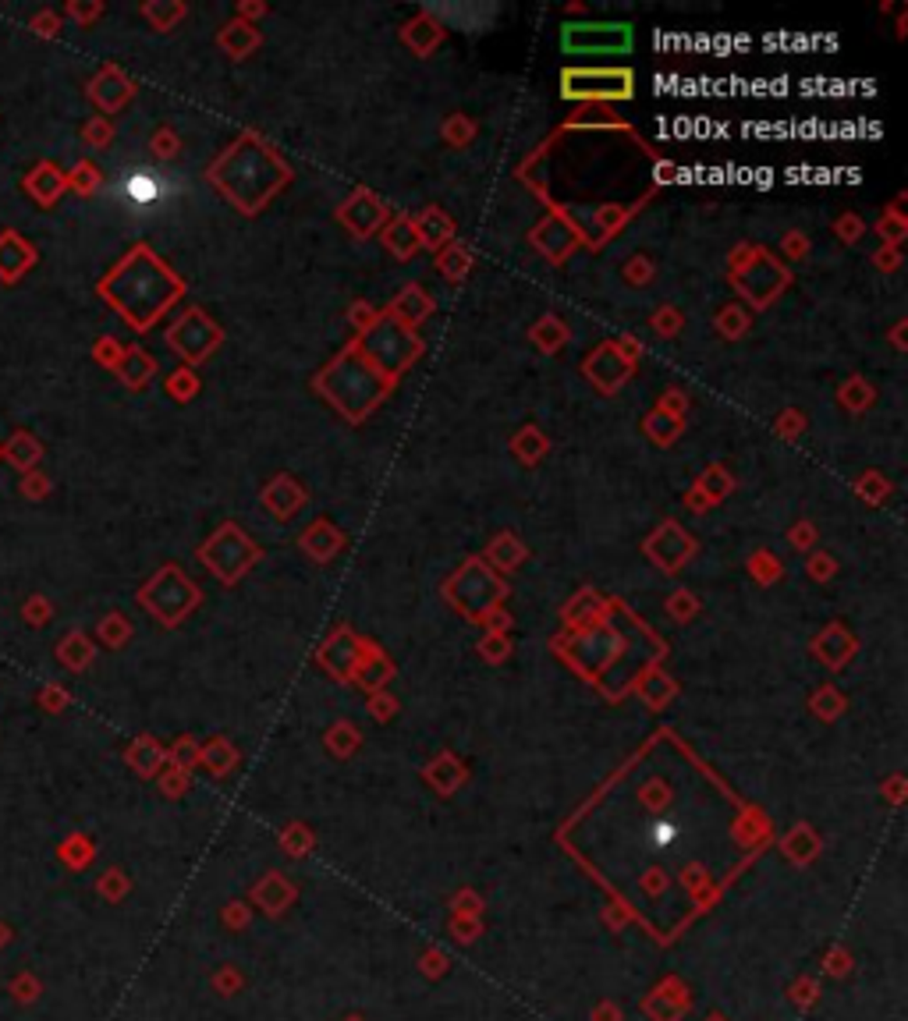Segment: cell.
<instances>
[{
    "label": "cell",
    "instance_id": "6da1fadb",
    "mask_svg": "<svg viewBox=\"0 0 908 1021\" xmlns=\"http://www.w3.org/2000/svg\"><path fill=\"white\" fill-rule=\"evenodd\" d=\"M181 287L185 284L153 255V248L135 246L111 266V274L96 284V291L121 313L128 327L146 330L164 316L167 305L181 294Z\"/></svg>",
    "mask_w": 908,
    "mask_h": 1021
},
{
    "label": "cell",
    "instance_id": "7a4b0ae2",
    "mask_svg": "<svg viewBox=\"0 0 908 1021\" xmlns=\"http://www.w3.org/2000/svg\"><path fill=\"white\" fill-rule=\"evenodd\" d=\"M196 600H199L196 585L178 572L174 564H167L157 578H150V582L139 589V603H142L150 613H157L160 621H167V624H174L181 613L192 611V603H196Z\"/></svg>",
    "mask_w": 908,
    "mask_h": 1021
},
{
    "label": "cell",
    "instance_id": "3957f363",
    "mask_svg": "<svg viewBox=\"0 0 908 1021\" xmlns=\"http://www.w3.org/2000/svg\"><path fill=\"white\" fill-rule=\"evenodd\" d=\"M217 341H220V330L213 327L199 309H188L174 327L167 330V344L188 362H203L217 348Z\"/></svg>",
    "mask_w": 908,
    "mask_h": 1021
},
{
    "label": "cell",
    "instance_id": "277c9868",
    "mask_svg": "<svg viewBox=\"0 0 908 1021\" xmlns=\"http://www.w3.org/2000/svg\"><path fill=\"white\" fill-rule=\"evenodd\" d=\"M85 96L92 100V107L100 111V118H107V114H118L124 103L135 96V85H131V79L124 75L118 64H103V68L89 79Z\"/></svg>",
    "mask_w": 908,
    "mask_h": 1021
},
{
    "label": "cell",
    "instance_id": "5b68a950",
    "mask_svg": "<svg viewBox=\"0 0 908 1021\" xmlns=\"http://www.w3.org/2000/svg\"><path fill=\"white\" fill-rule=\"evenodd\" d=\"M36 263H40V252L25 235H18L14 227L0 231V284H18Z\"/></svg>",
    "mask_w": 908,
    "mask_h": 1021
},
{
    "label": "cell",
    "instance_id": "8992f818",
    "mask_svg": "<svg viewBox=\"0 0 908 1021\" xmlns=\"http://www.w3.org/2000/svg\"><path fill=\"white\" fill-rule=\"evenodd\" d=\"M22 188H25V196L36 206L53 209V206L61 203V196L68 192V170L61 164H53V160H40V164L22 178Z\"/></svg>",
    "mask_w": 908,
    "mask_h": 1021
},
{
    "label": "cell",
    "instance_id": "52a82bcc",
    "mask_svg": "<svg viewBox=\"0 0 908 1021\" xmlns=\"http://www.w3.org/2000/svg\"><path fill=\"white\" fill-rule=\"evenodd\" d=\"M565 96H632L628 72H572L565 75Z\"/></svg>",
    "mask_w": 908,
    "mask_h": 1021
},
{
    "label": "cell",
    "instance_id": "ba28073f",
    "mask_svg": "<svg viewBox=\"0 0 908 1021\" xmlns=\"http://www.w3.org/2000/svg\"><path fill=\"white\" fill-rule=\"evenodd\" d=\"M0 461H7L14 472H33L43 461V444L29 433V429H14L4 444H0Z\"/></svg>",
    "mask_w": 908,
    "mask_h": 1021
},
{
    "label": "cell",
    "instance_id": "9c48e42d",
    "mask_svg": "<svg viewBox=\"0 0 908 1021\" xmlns=\"http://www.w3.org/2000/svg\"><path fill=\"white\" fill-rule=\"evenodd\" d=\"M153 372H157V359H153L150 352H142L139 344H135V348H124V359H121V366H118V380H121L124 387L142 390V387L153 380Z\"/></svg>",
    "mask_w": 908,
    "mask_h": 1021
},
{
    "label": "cell",
    "instance_id": "30bf717a",
    "mask_svg": "<svg viewBox=\"0 0 908 1021\" xmlns=\"http://www.w3.org/2000/svg\"><path fill=\"white\" fill-rule=\"evenodd\" d=\"M57 660H61L64 667H72V670H82V667H89V660H92V642L85 639L82 631H72V635L61 639Z\"/></svg>",
    "mask_w": 908,
    "mask_h": 1021
},
{
    "label": "cell",
    "instance_id": "8fae6325",
    "mask_svg": "<svg viewBox=\"0 0 908 1021\" xmlns=\"http://www.w3.org/2000/svg\"><path fill=\"white\" fill-rule=\"evenodd\" d=\"M160 192H164V185H160L150 170H135V174L124 181V196H128L135 206L157 203V199H160Z\"/></svg>",
    "mask_w": 908,
    "mask_h": 1021
},
{
    "label": "cell",
    "instance_id": "7c38bea8",
    "mask_svg": "<svg viewBox=\"0 0 908 1021\" xmlns=\"http://www.w3.org/2000/svg\"><path fill=\"white\" fill-rule=\"evenodd\" d=\"M100 185H103V174H100V167L92 164V160H79V164L68 170V188H72L75 196H82V199L96 196Z\"/></svg>",
    "mask_w": 908,
    "mask_h": 1021
},
{
    "label": "cell",
    "instance_id": "4fadbf2b",
    "mask_svg": "<svg viewBox=\"0 0 908 1021\" xmlns=\"http://www.w3.org/2000/svg\"><path fill=\"white\" fill-rule=\"evenodd\" d=\"M142 18L153 25V29H160V33H167V29H174L181 18H185V4H167V0H150V4H142Z\"/></svg>",
    "mask_w": 908,
    "mask_h": 1021
},
{
    "label": "cell",
    "instance_id": "5bb4252c",
    "mask_svg": "<svg viewBox=\"0 0 908 1021\" xmlns=\"http://www.w3.org/2000/svg\"><path fill=\"white\" fill-rule=\"evenodd\" d=\"M220 46L231 53V57H246L248 50H256L259 46V33L256 29H248V25H242V22H235V25H227L224 33H220Z\"/></svg>",
    "mask_w": 908,
    "mask_h": 1021
},
{
    "label": "cell",
    "instance_id": "9a60e30c",
    "mask_svg": "<svg viewBox=\"0 0 908 1021\" xmlns=\"http://www.w3.org/2000/svg\"><path fill=\"white\" fill-rule=\"evenodd\" d=\"M430 309H433V302L419 291V287H409L398 302H394V320H409V323H415V320H422V316H430Z\"/></svg>",
    "mask_w": 908,
    "mask_h": 1021
},
{
    "label": "cell",
    "instance_id": "2e32d148",
    "mask_svg": "<svg viewBox=\"0 0 908 1021\" xmlns=\"http://www.w3.org/2000/svg\"><path fill=\"white\" fill-rule=\"evenodd\" d=\"M383 242H387V248H391V252H398V259H409V255L415 252V242H419V235H415V227L409 224V220H398V224H391V227H387Z\"/></svg>",
    "mask_w": 908,
    "mask_h": 1021
},
{
    "label": "cell",
    "instance_id": "e0dca14e",
    "mask_svg": "<svg viewBox=\"0 0 908 1021\" xmlns=\"http://www.w3.org/2000/svg\"><path fill=\"white\" fill-rule=\"evenodd\" d=\"M405 40L415 46V53H430L440 43V25H433L430 18H415L412 25L405 29Z\"/></svg>",
    "mask_w": 908,
    "mask_h": 1021
},
{
    "label": "cell",
    "instance_id": "ac0fdd59",
    "mask_svg": "<svg viewBox=\"0 0 908 1021\" xmlns=\"http://www.w3.org/2000/svg\"><path fill=\"white\" fill-rule=\"evenodd\" d=\"M82 142L89 146V149H107L111 142H114V124H111V118H89V121L82 124Z\"/></svg>",
    "mask_w": 908,
    "mask_h": 1021
},
{
    "label": "cell",
    "instance_id": "d6986e66",
    "mask_svg": "<svg viewBox=\"0 0 908 1021\" xmlns=\"http://www.w3.org/2000/svg\"><path fill=\"white\" fill-rule=\"evenodd\" d=\"M454 227L451 220L440 213V209H426L422 213V238H426V246H440L444 238H451Z\"/></svg>",
    "mask_w": 908,
    "mask_h": 1021
},
{
    "label": "cell",
    "instance_id": "ffe728a7",
    "mask_svg": "<svg viewBox=\"0 0 908 1021\" xmlns=\"http://www.w3.org/2000/svg\"><path fill=\"white\" fill-rule=\"evenodd\" d=\"M167 394H170L174 401H192V398L199 394V376H196L192 369H178V372H170V380H167Z\"/></svg>",
    "mask_w": 908,
    "mask_h": 1021
},
{
    "label": "cell",
    "instance_id": "44dd1931",
    "mask_svg": "<svg viewBox=\"0 0 908 1021\" xmlns=\"http://www.w3.org/2000/svg\"><path fill=\"white\" fill-rule=\"evenodd\" d=\"M121 359H124L121 341H114V337H96V341H92V362H100L103 369H114V372H118Z\"/></svg>",
    "mask_w": 908,
    "mask_h": 1021
},
{
    "label": "cell",
    "instance_id": "7402d4cb",
    "mask_svg": "<svg viewBox=\"0 0 908 1021\" xmlns=\"http://www.w3.org/2000/svg\"><path fill=\"white\" fill-rule=\"evenodd\" d=\"M565 327L554 320V316H546V320H539L536 327H533V341H536L543 352H557L561 344H565Z\"/></svg>",
    "mask_w": 908,
    "mask_h": 1021
},
{
    "label": "cell",
    "instance_id": "603a6c76",
    "mask_svg": "<svg viewBox=\"0 0 908 1021\" xmlns=\"http://www.w3.org/2000/svg\"><path fill=\"white\" fill-rule=\"evenodd\" d=\"M150 149H153L157 160H174L181 153V139H178L174 128H157L153 139H150Z\"/></svg>",
    "mask_w": 908,
    "mask_h": 1021
},
{
    "label": "cell",
    "instance_id": "cb8c5ba5",
    "mask_svg": "<svg viewBox=\"0 0 908 1021\" xmlns=\"http://www.w3.org/2000/svg\"><path fill=\"white\" fill-rule=\"evenodd\" d=\"M50 617H53V603H50L43 592H33V596L22 603V621H25V624H33V628L46 624Z\"/></svg>",
    "mask_w": 908,
    "mask_h": 1021
},
{
    "label": "cell",
    "instance_id": "d4e9b609",
    "mask_svg": "<svg viewBox=\"0 0 908 1021\" xmlns=\"http://www.w3.org/2000/svg\"><path fill=\"white\" fill-rule=\"evenodd\" d=\"M490 557H494L500 568H515L522 557H526V550L518 546V539L515 535H500L494 543V550H490Z\"/></svg>",
    "mask_w": 908,
    "mask_h": 1021
},
{
    "label": "cell",
    "instance_id": "484cf974",
    "mask_svg": "<svg viewBox=\"0 0 908 1021\" xmlns=\"http://www.w3.org/2000/svg\"><path fill=\"white\" fill-rule=\"evenodd\" d=\"M64 14H68L75 25H92V22L103 14V4H100V0H68V4H64Z\"/></svg>",
    "mask_w": 908,
    "mask_h": 1021
},
{
    "label": "cell",
    "instance_id": "4316f807",
    "mask_svg": "<svg viewBox=\"0 0 908 1021\" xmlns=\"http://www.w3.org/2000/svg\"><path fill=\"white\" fill-rule=\"evenodd\" d=\"M29 29H33L36 36H43V40H57V36H61V14H57L53 7H43V11H36V14L29 18Z\"/></svg>",
    "mask_w": 908,
    "mask_h": 1021
},
{
    "label": "cell",
    "instance_id": "83f0119b",
    "mask_svg": "<svg viewBox=\"0 0 908 1021\" xmlns=\"http://www.w3.org/2000/svg\"><path fill=\"white\" fill-rule=\"evenodd\" d=\"M18 490H22V496H25V500L40 504V500H46V496H50V490H53V486H50V479L43 476L40 468H33V472H25V476H22Z\"/></svg>",
    "mask_w": 908,
    "mask_h": 1021
},
{
    "label": "cell",
    "instance_id": "f1b7e54d",
    "mask_svg": "<svg viewBox=\"0 0 908 1021\" xmlns=\"http://www.w3.org/2000/svg\"><path fill=\"white\" fill-rule=\"evenodd\" d=\"M128 635H131V628H128V621H124L121 613H107V617H103V624H100V639H103L107 646H121Z\"/></svg>",
    "mask_w": 908,
    "mask_h": 1021
},
{
    "label": "cell",
    "instance_id": "f546056e",
    "mask_svg": "<svg viewBox=\"0 0 908 1021\" xmlns=\"http://www.w3.org/2000/svg\"><path fill=\"white\" fill-rule=\"evenodd\" d=\"M468 266H472V255H468V248L454 246V248H448V252L440 255V270H444L448 277H461V274H465Z\"/></svg>",
    "mask_w": 908,
    "mask_h": 1021
},
{
    "label": "cell",
    "instance_id": "4dcf8cb0",
    "mask_svg": "<svg viewBox=\"0 0 908 1021\" xmlns=\"http://www.w3.org/2000/svg\"><path fill=\"white\" fill-rule=\"evenodd\" d=\"M646 429H650V437H657L661 444H671L678 433H681V426H678V419H667L663 411H657V415H650V422H646Z\"/></svg>",
    "mask_w": 908,
    "mask_h": 1021
},
{
    "label": "cell",
    "instance_id": "1f68e13d",
    "mask_svg": "<svg viewBox=\"0 0 908 1021\" xmlns=\"http://www.w3.org/2000/svg\"><path fill=\"white\" fill-rule=\"evenodd\" d=\"M841 401H845V409L859 411L873 401V390H869L863 380H852V383H845V387H841Z\"/></svg>",
    "mask_w": 908,
    "mask_h": 1021
},
{
    "label": "cell",
    "instance_id": "d6a6232c",
    "mask_svg": "<svg viewBox=\"0 0 908 1021\" xmlns=\"http://www.w3.org/2000/svg\"><path fill=\"white\" fill-rule=\"evenodd\" d=\"M515 448L522 450V458H526V461H539V458H543V450H546V440L539 437L536 429H526V433L515 440Z\"/></svg>",
    "mask_w": 908,
    "mask_h": 1021
},
{
    "label": "cell",
    "instance_id": "836d02e7",
    "mask_svg": "<svg viewBox=\"0 0 908 1021\" xmlns=\"http://www.w3.org/2000/svg\"><path fill=\"white\" fill-rule=\"evenodd\" d=\"M731 490V483H728V476L720 472V468H713V472H706L700 483V493H710V504L717 500V496H724V493Z\"/></svg>",
    "mask_w": 908,
    "mask_h": 1021
},
{
    "label": "cell",
    "instance_id": "e575fe53",
    "mask_svg": "<svg viewBox=\"0 0 908 1021\" xmlns=\"http://www.w3.org/2000/svg\"><path fill=\"white\" fill-rule=\"evenodd\" d=\"M717 327L724 330V337H739V333L749 327V316L739 313V309H724V316H720V323H717Z\"/></svg>",
    "mask_w": 908,
    "mask_h": 1021
},
{
    "label": "cell",
    "instance_id": "d590c367",
    "mask_svg": "<svg viewBox=\"0 0 908 1021\" xmlns=\"http://www.w3.org/2000/svg\"><path fill=\"white\" fill-rule=\"evenodd\" d=\"M859 493L866 496L869 504H880V500L887 496V483H884L880 476H863V483H859Z\"/></svg>",
    "mask_w": 908,
    "mask_h": 1021
},
{
    "label": "cell",
    "instance_id": "8d00e7d4",
    "mask_svg": "<svg viewBox=\"0 0 908 1021\" xmlns=\"http://www.w3.org/2000/svg\"><path fill=\"white\" fill-rule=\"evenodd\" d=\"M752 568H756V578H767V582H774V578H778V568H781V564H778V557H770V554H756V557H752Z\"/></svg>",
    "mask_w": 908,
    "mask_h": 1021
},
{
    "label": "cell",
    "instance_id": "74e56055",
    "mask_svg": "<svg viewBox=\"0 0 908 1021\" xmlns=\"http://www.w3.org/2000/svg\"><path fill=\"white\" fill-rule=\"evenodd\" d=\"M40 706L43 709H50V713H61L64 706H68V695L61 692V689H53V685H46L40 692Z\"/></svg>",
    "mask_w": 908,
    "mask_h": 1021
},
{
    "label": "cell",
    "instance_id": "f35d334b",
    "mask_svg": "<svg viewBox=\"0 0 908 1021\" xmlns=\"http://www.w3.org/2000/svg\"><path fill=\"white\" fill-rule=\"evenodd\" d=\"M653 327L661 330V333H667V337H671L674 330L681 327V313H674V309H661V313L653 316Z\"/></svg>",
    "mask_w": 908,
    "mask_h": 1021
},
{
    "label": "cell",
    "instance_id": "ab89813d",
    "mask_svg": "<svg viewBox=\"0 0 908 1021\" xmlns=\"http://www.w3.org/2000/svg\"><path fill=\"white\" fill-rule=\"evenodd\" d=\"M876 231H880V235H884V238H887L891 246H898V242H902V235H905V231H902V217H898V213H891V217H887V220H884V224H880Z\"/></svg>",
    "mask_w": 908,
    "mask_h": 1021
},
{
    "label": "cell",
    "instance_id": "60d3db41",
    "mask_svg": "<svg viewBox=\"0 0 908 1021\" xmlns=\"http://www.w3.org/2000/svg\"><path fill=\"white\" fill-rule=\"evenodd\" d=\"M650 274H653V266H650V263H646L642 255H639V259H635V263H632V266L624 270V277H628V284H642V281H646Z\"/></svg>",
    "mask_w": 908,
    "mask_h": 1021
},
{
    "label": "cell",
    "instance_id": "b9f144b4",
    "mask_svg": "<svg viewBox=\"0 0 908 1021\" xmlns=\"http://www.w3.org/2000/svg\"><path fill=\"white\" fill-rule=\"evenodd\" d=\"M837 231H841L845 242H855V238L863 235V220H859V217H841V227H837Z\"/></svg>",
    "mask_w": 908,
    "mask_h": 1021
},
{
    "label": "cell",
    "instance_id": "7bdbcfd3",
    "mask_svg": "<svg viewBox=\"0 0 908 1021\" xmlns=\"http://www.w3.org/2000/svg\"><path fill=\"white\" fill-rule=\"evenodd\" d=\"M468 131H472V124L461 121V118H454L451 124H448V139H451L454 146H465V139H468Z\"/></svg>",
    "mask_w": 908,
    "mask_h": 1021
},
{
    "label": "cell",
    "instance_id": "ee69618b",
    "mask_svg": "<svg viewBox=\"0 0 908 1021\" xmlns=\"http://www.w3.org/2000/svg\"><path fill=\"white\" fill-rule=\"evenodd\" d=\"M809 572H813V578H830V574H834V561H830L826 554H816V557L809 561Z\"/></svg>",
    "mask_w": 908,
    "mask_h": 1021
},
{
    "label": "cell",
    "instance_id": "f6af8a7d",
    "mask_svg": "<svg viewBox=\"0 0 908 1021\" xmlns=\"http://www.w3.org/2000/svg\"><path fill=\"white\" fill-rule=\"evenodd\" d=\"M802 426H806V419H802L798 411H795V415H791V411L781 415V433H785V437H798V433H802Z\"/></svg>",
    "mask_w": 908,
    "mask_h": 1021
},
{
    "label": "cell",
    "instance_id": "bcb514c9",
    "mask_svg": "<svg viewBox=\"0 0 908 1021\" xmlns=\"http://www.w3.org/2000/svg\"><path fill=\"white\" fill-rule=\"evenodd\" d=\"M791 546H798V550L813 546V529H809V525H798V529H791Z\"/></svg>",
    "mask_w": 908,
    "mask_h": 1021
},
{
    "label": "cell",
    "instance_id": "7dc6e473",
    "mask_svg": "<svg viewBox=\"0 0 908 1021\" xmlns=\"http://www.w3.org/2000/svg\"><path fill=\"white\" fill-rule=\"evenodd\" d=\"M876 266L894 270V266H898V248H884V252H876Z\"/></svg>",
    "mask_w": 908,
    "mask_h": 1021
},
{
    "label": "cell",
    "instance_id": "c3c4849f",
    "mask_svg": "<svg viewBox=\"0 0 908 1021\" xmlns=\"http://www.w3.org/2000/svg\"><path fill=\"white\" fill-rule=\"evenodd\" d=\"M131 759L139 763V770H142V774H150V770H153V766H150V759H153V752H150V745H146V748L139 745V748L131 752Z\"/></svg>",
    "mask_w": 908,
    "mask_h": 1021
},
{
    "label": "cell",
    "instance_id": "681fc988",
    "mask_svg": "<svg viewBox=\"0 0 908 1021\" xmlns=\"http://www.w3.org/2000/svg\"><path fill=\"white\" fill-rule=\"evenodd\" d=\"M678 409L685 411V398H681L678 390H671V394H667V401H663V411H671V419H678Z\"/></svg>",
    "mask_w": 908,
    "mask_h": 1021
},
{
    "label": "cell",
    "instance_id": "f907efd6",
    "mask_svg": "<svg viewBox=\"0 0 908 1021\" xmlns=\"http://www.w3.org/2000/svg\"><path fill=\"white\" fill-rule=\"evenodd\" d=\"M785 248L787 252H795V255H802V252H806V238H802V235H787Z\"/></svg>",
    "mask_w": 908,
    "mask_h": 1021
},
{
    "label": "cell",
    "instance_id": "816d5d0a",
    "mask_svg": "<svg viewBox=\"0 0 908 1021\" xmlns=\"http://www.w3.org/2000/svg\"><path fill=\"white\" fill-rule=\"evenodd\" d=\"M352 320H355L359 327H366V320H370V323H372V309H366V305L359 302V305H355V316H352Z\"/></svg>",
    "mask_w": 908,
    "mask_h": 1021
}]
</instances>
